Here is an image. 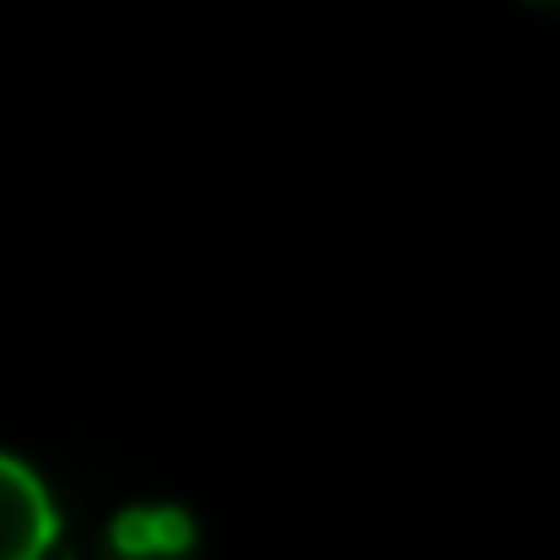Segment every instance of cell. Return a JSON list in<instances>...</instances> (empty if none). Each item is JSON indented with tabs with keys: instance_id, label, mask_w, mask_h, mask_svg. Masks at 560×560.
<instances>
[{
	"instance_id": "cell-1",
	"label": "cell",
	"mask_w": 560,
	"mask_h": 560,
	"mask_svg": "<svg viewBox=\"0 0 560 560\" xmlns=\"http://www.w3.org/2000/svg\"><path fill=\"white\" fill-rule=\"evenodd\" d=\"M55 501L33 468L0 457V560H44L55 545Z\"/></svg>"
},
{
	"instance_id": "cell-2",
	"label": "cell",
	"mask_w": 560,
	"mask_h": 560,
	"mask_svg": "<svg viewBox=\"0 0 560 560\" xmlns=\"http://www.w3.org/2000/svg\"><path fill=\"white\" fill-rule=\"evenodd\" d=\"M115 560H180L190 550V523L175 506H131L109 528Z\"/></svg>"
}]
</instances>
